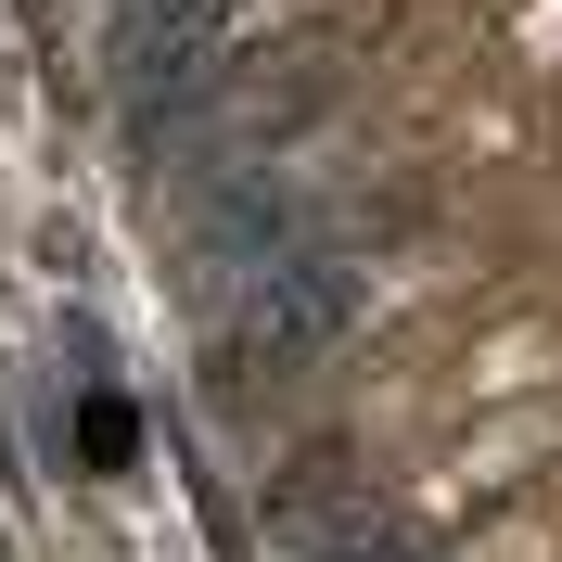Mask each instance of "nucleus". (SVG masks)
<instances>
[{
	"label": "nucleus",
	"instance_id": "obj_1",
	"mask_svg": "<svg viewBox=\"0 0 562 562\" xmlns=\"http://www.w3.org/2000/svg\"><path fill=\"white\" fill-rule=\"evenodd\" d=\"M346 333H358V269H333V256H269V269H256L244 358H269V371H307V358H333Z\"/></svg>",
	"mask_w": 562,
	"mask_h": 562
},
{
	"label": "nucleus",
	"instance_id": "obj_2",
	"mask_svg": "<svg viewBox=\"0 0 562 562\" xmlns=\"http://www.w3.org/2000/svg\"><path fill=\"white\" fill-rule=\"evenodd\" d=\"M205 231L244 256V269H269V256H294V192L256 179V167H217L205 179Z\"/></svg>",
	"mask_w": 562,
	"mask_h": 562
},
{
	"label": "nucleus",
	"instance_id": "obj_3",
	"mask_svg": "<svg viewBox=\"0 0 562 562\" xmlns=\"http://www.w3.org/2000/svg\"><path fill=\"white\" fill-rule=\"evenodd\" d=\"M269 525H294V537H333L346 525V448H294L269 473Z\"/></svg>",
	"mask_w": 562,
	"mask_h": 562
},
{
	"label": "nucleus",
	"instance_id": "obj_4",
	"mask_svg": "<svg viewBox=\"0 0 562 562\" xmlns=\"http://www.w3.org/2000/svg\"><path fill=\"white\" fill-rule=\"evenodd\" d=\"M77 460H90V473H128V460H140V422L115 409V396H90V409H77Z\"/></svg>",
	"mask_w": 562,
	"mask_h": 562
},
{
	"label": "nucleus",
	"instance_id": "obj_5",
	"mask_svg": "<svg viewBox=\"0 0 562 562\" xmlns=\"http://www.w3.org/2000/svg\"><path fill=\"white\" fill-rule=\"evenodd\" d=\"M319 562H409V537H396V525H333Z\"/></svg>",
	"mask_w": 562,
	"mask_h": 562
}]
</instances>
